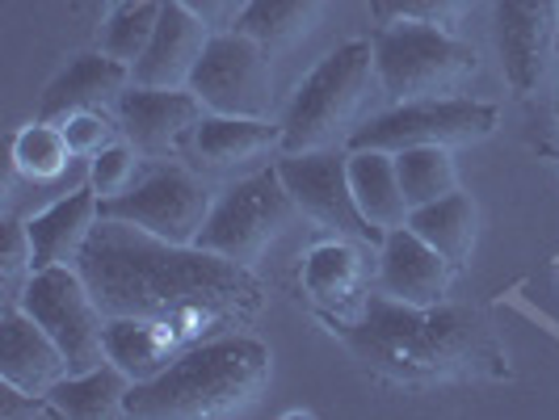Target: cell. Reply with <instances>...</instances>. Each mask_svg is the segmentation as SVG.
Segmentation results:
<instances>
[{
	"label": "cell",
	"instance_id": "6da1fadb",
	"mask_svg": "<svg viewBox=\"0 0 559 420\" xmlns=\"http://www.w3.org/2000/svg\"><path fill=\"white\" fill-rule=\"evenodd\" d=\"M76 269L110 320H156L177 328L186 345L245 333L270 299L265 281L249 265L202 244H173L106 215L93 227Z\"/></svg>",
	"mask_w": 559,
	"mask_h": 420
},
{
	"label": "cell",
	"instance_id": "7a4b0ae2",
	"mask_svg": "<svg viewBox=\"0 0 559 420\" xmlns=\"http://www.w3.org/2000/svg\"><path fill=\"white\" fill-rule=\"evenodd\" d=\"M341 336L366 374L408 392L509 374L501 340L484 324V315L454 303L413 308L379 290L366 295L358 320H349Z\"/></svg>",
	"mask_w": 559,
	"mask_h": 420
},
{
	"label": "cell",
	"instance_id": "3957f363",
	"mask_svg": "<svg viewBox=\"0 0 559 420\" xmlns=\"http://www.w3.org/2000/svg\"><path fill=\"white\" fill-rule=\"evenodd\" d=\"M274 353L252 333H224L190 345L165 374L135 383L127 417L135 420H219L240 417L265 395Z\"/></svg>",
	"mask_w": 559,
	"mask_h": 420
},
{
	"label": "cell",
	"instance_id": "277c9868",
	"mask_svg": "<svg viewBox=\"0 0 559 420\" xmlns=\"http://www.w3.org/2000/svg\"><path fill=\"white\" fill-rule=\"evenodd\" d=\"M374 76V47L370 38L341 43L299 81L286 118H282V152H320L349 143L358 131V113L370 97Z\"/></svg>",
	"mask_w": 559,
	"mask_h": 420
},
{
	"label": "cell",
	"instance_id": "5b68a950",
	"mask_svg": "<svg viewBox=\"0 0 559 420\" xmlns=\"http://www.w3.org/2000/svg\"><path fill=\"white\" fill-rule=\"evenodd\" d=\"M370 47H374L379 88L392 97V106L463 97V84L479 72V56L472 43L417 22L374 26Z\"/></svg>",
	"mask_w": 559,
	"mask_h": 420
},
{
	"label": "cell",
	"instance_id": "8992f818",
	"mask_svg": "<svg viewBox=\"0 0 559 420\" xmlns=\"http://www.w3.org/2000/svg\"><path fill=\"white\" fill-rule=\"evenodd\" d=\"M299 206L282 181L278 165L261 168L245 181H236L211 211V219L202 227L198 244L211 252H219L227 261H240L257 269L261 256L286 236V227L295 224Z\"/></svg>",
	"mask_w": 559,
	"mask_h": 420
},
{
	"label": "cell",
	"instance_id": "52a82bcc",
	"mask_svg": "<svg viewBox=\"0 0 559 420\" xmlns=\"http://www.w3.org/2000/svg\"><path fill=\"white\" fill-rule=\"evenodd\" d=\"M501 122L492 101L476 97H438V101H408L358 127L345 147H374V152H404V147H472L488 140Z\"/></svg>",
	"mask_w": 559,
	"mask_h": 420
},
{
	"label": "cell",
	"instance_id": "ba28073f",
	"mask_svg": "<svg viewBox=\"0 0 559 420\" xmlns=\"http://www.w3.org/2000/svg\"><path fill=\"white\" fill-rule=\"evenodd\" d=\"M63 349V358L72 365V374L93 370V365L110 362L106 358V324L110 315L93 299L88 281L76 265H51V269H34L29 286L22 290V303Z\"/></svg>",
	"mask_w": 559,
	"mask_h": 420
},
{
	"label": "cell",
	"instance_id": "9c48e42d",
	"mask_svg": "<svg viewBox=\"0 0 559 420\" xmlns=\"http://www.w3.org/2000/svg\"><path fill=\"white\" fill-rule=\"evenodd\" d=\"M270 47L240 29H215L206 56L198 63L190 93L206 113H236V118H270L274 110V68Z\"/></svg>",
	"mask_w": 559,
	"mask_h": 420
},
{
	"label": "cell",
	"instance_id": "30bf717a",
	"mask_svg": "<svg viewBox=\"0 0 559 420\" xmlns=\"http://www.w3.org/2000/svg\"><path fill=\"white\" fill-rule=\"evenodd\" d=\"M215 211L211 190L198 181L190 168H156L143 181H135L122 197L102 202L106 219H122L135 224L152 236H165L173 244H198L202 227Z\"/></svg>",
	"mask_w": 559,
	"mask_h": 420
},
{
	"label": "cell",
	"instance_id": "8fae6325",
	"mask_svg": "<svg viewBox=\"0 0 559 420\" xmlns=\"http://www.w3.org/2000/svg\"><path fill=\"white\" fill-rule=\"evenodd\" d=\"M278 172L286 181V190L295 197L299 215H308L316 227L333 231V236H349V240H383L379 227L366 224V215L358 211V197L349 185V147L333 152H282Z\"/></svg>",
	"mask_w": 559,
	"mask_h": 420
},
{
	"label": "cell",
	"instance_id": "7c38bea8",
	"mask_svg": "<svg viewBox=\"0 0 559 420\" xmlns=\"http://www.w3.org/2000/svg\"><path fill=\"white\" fill-rule=\"evenodd\" d=\"M492 26L504 81L518 97H531L559 56V0H497Z\"/></svg>",
	"mask_w": 559,
	"mask_h": 420
},
{
	"label": "cell",
	"instance_id": "4fadbf2b",
	"mask_svg": "<svg viewBox=\"0 0 559 420\" xmlns=\"http://www.w3.org/2000/svg\"><path fill=\"white\" fill-rule=\"evenodd\" d=\"M114 110L122 122V140L135 143L143 160L177 156L194 140L198 122L206 118V106L190 88H147V84H131Z\"/></svg>",
	"mask_w": 559,
	"mask_h": 420
},
{
	"label": "cell",
	"instance_id": "5bb4252c",
	"mask_svg": "<svg viewBox=\"0 0 559 420\" xmlns=\"http://www.w3.org/2000/svg\"><path fill=\"white\" fill-rule=\"evenodd\" d=\"M450 281H454V265L429 240H420L408 224L383 236L379 290L388 299L413 303V308H433V303H447Z\"/></svg>",
	"mask_w": 559,
	"mask_h": 420
},
{
	"label": "cell",
	"instance_id": "9a60e30c",
	"mask_svg": "<svg viewBox=\"0 0 559 420\" xmlns=\"http://www.w3.org/2000/svg\"><path fill=\"white\" fill-rule=\"evenodd\" d=\"M211 34L215 29L206 26L198 13H190L181 0H165L156 34H152L143 59L131 68V81L147 84V88H190L198 63L206 56Z\"/></svg>",
	"mask_w": 559,
	"mask_h": 420
},
{
	"label": "cell",
	"instance_id": "2e32d148",
	"mask_svg": "<svg viewBox=\"0 0 559 420\" xmlns=\"http://www.w3.org/2000/svg\"><path fill=\"white\" fill-rule=\"evenodd\" d=\"M299 281H304V295L311 299V308L345 328L349 320H358V311H362V303H366L362 240H349V236L320 240V244L308 249V256H304Z\"/></svg>",
	"mask_w": 559,
	"mask_h": 420
},
{
	"label": "cell",
	"instance_id": "e0dca14e",
	"mask_svg": "<svg viewBox=\"0 0 559 420\" xmlns=\"http://www.w3.org/2000/svg\"><path fill=\"white\" fill-rule=\"evenodd\" d=\"M68 374L72 365L63 358V349L26 308L13 303L0 311V379L4 383L29 395H47Z\"/></svg>",
	"mask_w": 559,
	"mask_h": 420
},
{
	"label": "cell",
	"instance_id": "ac0fdd59",
	"mask_svg": "<svg viewBox=\"0 0 559 420\" xmlns=\"http://www.w3.org/2000/svg\"><path fill=\"white\" fill-rule=\"evenodd\" d=\"M97 219H102V197L88 181L68 190L63 197H51L43 211H34L26 219L29 244H34V269L76 265Z\"/></svg>",
	"mask_w": 559,
	"mask_h": 420
},
{
	"label": "cell",
	"instance_id": "d6986e66",
	"mask_svg": "<svg viewBox=\"0 0 559 420\" xmlns=\"http://www.w3.org/2000/svg\"><path fill=\"white\" fill-rule=\"evenodd\" d=\"M131 68L118 63L106 51H84L76 56L56 81L43 88V101H38V118L47 122H63L81 110H106L118 106V97L131 88Z\"/></svg>",
	"mask_w": 559,
	"mask_h": 420
},
{
	"label": "cell",
	"instance_id": "ffe728a7",
	"mask_svg": "<svg viewBox=\"0 0 559 420\" xmlns=\"http://www.w3.org/2000/svg\"><path fill=\"white\" fill-rule=\"evenodd\" d=\"M270 147H282V122L270 118H236V113H206L198 122L190 152L202 168H236L265 156Z\"/></svg>",
	"mask_w": 559,
	"mask_h": 420
},
{
	"label": "cell",
	"instance_id": "44dd1931",
	"mask_svg": "<svg viewBox=\"0 0 559 420\" xmlns=\"http://www.w3.org/2000/svg\"><path fill=\"white\" fill-rule=\"evenodd\" d=\"M190 345L181 340L177 328L156 324V320H131V315H114L106 324V358L118 370H127L135 383H147L156 374H165Z\"/></svg>",
	"mask_w": 559,
	"mask_h": 420
},
{
	"label": "cell",
	"instance_id": "7402d4cb",
	"mask_svg": "<svg viewBox=\"0 0 559 420\" xmlns=\"http://www.w3.org/2000/svg\"><path fill=\"white\" fill-rule=\"evenodd\" d=\"M349 185H354V197H358V211L366 215V224L379 227L383 236L408 224L413 206L404 197L392 152L349 147Z\"/></svg>",
	"mask_w": 559,
	"mask_h": 420
},
{
	"label": "cell",
	"instance_id": "603a6c76",
	"mask_svg": "<svg viewBox=\"0 0 559 420\" xmlns=\"http://www.w3.org/2000/svg\"><path fill=\"white\" fill-rule=\"evenodd\" d=\"M135 387V379L114 362H102L81 374H68L63 383L51 387V404L59 417L68 420H110L127 417V395Z\"/></svg>",
	"mask_w": 559,
	"mask_h": 420
},
{
	"label": "cell",
	"instance_id": "cb8c5ba5",
	"mask_svg": "<svg viewBox=\"0 0 559 420\" xmlns=\"http://www.w3.org/2000/svg\"><path fill=\"white\" fill-rule=\"evenodd\" d=\"M408 227L417 231L420 240H429L433 249L447 256L450 265H467L472 252H476V236H479V206L472 194L454 190V194L438 197V202H425V206H413L408 215Z\"/></svg>",
	"mask_w": 559,
	"mask_h": 420
},
{
	"label": "cell",
	"instance_id": "d4e9b609",
	"mask_svg": "<svg viewBox=\"0 0 559 420\" xmlns=\"http://www.w3.org/2000/svg\"><path fill=\"white\" fill-rule=\"evenodd\" d=\"M324 9H329V0H249L236 29L257 38L270 51H286L320 26Z\"/></svg>",
	"mask_w": 559,
	"mask_h": 420
},
{
	"label": "cell",
	"instance_id": "484cf974",
	"mask_svg": "<svg viewBox=\"0 0 559 420\" xmlns=\"http://www.w3.org/2000/svg\"><path fill=\"white\" fill-rule=\"evenodd\" d=\"M72 160H81V156L72 152V143H68L59 122L34 118L13 135V172L26 185H63Z\"/></svg>",
	"mask_w": 559,
	"mask_h": 420
},
{
	"label": "cell",
	"instance_id": "4316f807",
	"mask_svg": "<svg viewBox=\"0 0 559 420\" xmlns=\"http://www.w3.org/2000/svg\"><path fill=\"white\" fill-rule=\"evenodd\" d=\"M395 172L408 206H425L459 190V168L450 160V147H404L395 152Z\"/></svg>",
	"mask_w": 559,
	"mask_h": 420
},
{
	"label": "cell",
	"instance_id": "83f0119b",
	"mask_svg": "<svg viewBox=\"0 0 559 420\" xmlns=\"http://www.w3.org/2000/svg\"><path fill=\"white\" fill-rule=\"evenodd\" d=\"M160 4L165 0H122L110 13V22L102 29V51L114 56L118 63L135 68L156 34V22H160Z\"/></svg>",
	"mask_w": 559,
	"mask_h": 420
},
{
	"label": "cell",
	"instance_id": "f1b7e54d",
	"mask_svg": "<svg viewBox=\"0 0 559 420\" xmlns=\"http://www.w3.org/2000/svg\"><path fill=\"white\" fill-rule=\"evenodd\" d=\"M476 0H374V22H417V26H433L459 34L463 17L472 13Z\"/></svg>",
	"mask_w": 559,
	"mask_h": 420
},
{
	"label": "cell",
	"instance_id": "f546056e",
	"mask_svg": "<svg viewBox=\"0 0 559 420\" xmlns=\"http://www.w3.org/2000/svg\"><path fill=\"white\" fill-rule=\"evenodd\" d=\"M34 278V244H29L26 219H9L0 236V290H4V308L22 303V290Z\"/></svg>",
	"mask_w": 559,
	"mask_h": 420
},
{
	"label": "cell",
	"instance_id": "4dcf8cb0",
	"mask_svg": "<svg viewBox=\"0 0 559 420\" xmlns=\"http://www.w3.org/2000/svg\"><path fill=\"white\" fill-rule=\"evenodd\" d=\"M140 147L131 140H118L110 143L106 152H97L93 160H88V185L97 190L102 202H110V197H122L131 185H135V172H140Z\"/></svg>",
	"mask_w": 559,
	"mask_h": 420
},
{
	"label": "cell",
	"instance_id": "1f68e13d",
	"mask_svg": "<svg viewBox=\"0 0 559 420\" xmlns=\"http://www.w3.org/2000/svg\"><path fill=\"white\" fill-rule=\"evenodd\" d=\"M59 127H63V135H68L72 152L81 160H93L97 152H106L110 143L122 140V122H114L106 110H81L72 113V118H63Z\"/></svg>",
	"mask_w": 559,
	"mask_h": 420
},
{
	"label": "cell",
	"instance_id": "d6a6232c",
	"mask_svg": "<svg viewBox=\"0 0 559 420\" xmlns=\"http://www.w3.org/2000/svg\"><path fill=\"white\" fill-rule=\"evenodd\" d=\"M34 417H59L51 395H29L13 383L0 379V420H34Z\"/></svg>",
	"mask_w": 559,
	"mask_h": 420
},
{
	"label": "cell",
	"instance_id": "836d02e7",
	"mask_svg": "<svg viewBox=\"0 0 559 420\" xmlns=\"http://www.w3.org/2000/svg\"><path fill=\"white\" fill-rule=\"evenodd\" d=\"M190 13H198L211 29H236V22L245 17L249 0H181Z\"/></svg>",
	"mask_w": 559,
	"mask_h": 420
},
{
	"label": "cell",
	"instance_id": "e575fe53",
	"mask_svg": "<svg viewBox=\"0 0 559 420\" xmlns=\"http://www.w3.org/2000/svg\"><path fill=\"white\" fill-rule=\"evenodd\" d=\"M556 122H559V84H556Z\"/></svg>",
	"mask_w": 559,
	"mask_h": 420
}]
</instances>
